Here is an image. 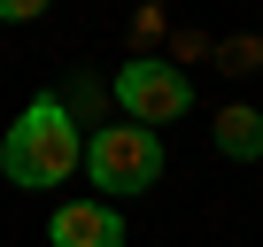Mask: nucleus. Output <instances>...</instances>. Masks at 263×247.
Listing matches in <instances>:
<instances>
[{
  "label": "nucleus",
  "mask_w": 263,
  "mask_h": 247,
  "mask_svg": "<svg viewBox=\"0 0 263 247\" xmlns=\"http://www.w3.org/2000/svg\"><path fill=\"white\" fill-rule=\"evenodd\" d=\"M47 239L54 247H124V216H116V201H62L47 216Z\"/></svg>",
  "instance_id": "obj_4"
},
{
  "label": "nucleus",
  "mask_w": 263,
  "mask_h": 247,
  "mask_svg": "<svg viewBox=\"0 0 263 247\" xmlns=\"http://www.w3.org/2000/svg\"><path fill=\"white\" fill-rule=\"evenodd\" d=\"M78 162H85V139H78V116L62 108V93H39V100L8 123V139H0V170H8V186H62Z\"/></svg>",
  "instance_id": "obj_1"
},
{
  "label": "nucleus",
  "mask_w": 263,
  "mask_h": 247,
  "mask_svg": "<svg viewBox=\"0 0 263 247\" xmlns=\"http://www.w3.org/2000/svg\"><path fill=\"white\" fill-rule=\"evenodd\" d=\"M217 155H232V162H263V116L255 108H217Z\"/></svg>",
  "instance_id": "obj_5"
},
{
  "label": "nucleus",
  "mask_w": 263,
  "mask_h": 247,
  "mask_svg": "<svg viewBox=\"0 0 263 247\" xmlns=\"http://www.w3.org/2000/svg\"><path fill=\"white\" fill-rule=\"evenodd\" d=\"M116 100H124V123H171V116H186L194 108V77L178 70V62H163V54H132L124 70H116Z\"/></svg>",
  "instance_id": "obj_3"
},
{
  "label": "nucleus",
  "mask_w": 263,
  "mask_h": 247,
  "mask_svg": "<svg viewBox=\"0 0 263 247\" xmlns=\"http://www.w3.org/2000/svg\"><path fill=\"white\" fill-rule=\"evenodd\" d=\"M85 178L108 193V201H124V193H147L155 178H163V139L147 132V123H101V132L85 139Z\"/></svg>",
  "instance_id": "obj_2"
},
{
  "label": "nucleus",
  "mask_w": 263,
  "mask_h": 247,
  "mask_svg": "<svg viewBox=\"0 0 263 247\" xmlns=\"http://www.w3.org/2000/svg\"><path fill=\"white\" fill-rule=\"evenodd\" d=\"M39 16V0H0V24H31Z\"/></svg>",
  "instance_id": "obj_6"
}]
</instances>
